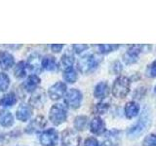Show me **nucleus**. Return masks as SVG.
Returning <instances> with one entry per match:
<instances>
[{
	"instance_id": "nucleus-1",
	"label": "nucleus",
	"mask_w": 156,
	"mask_h": 146,
	"mask_svg": "<svg viewBox=\"0 0 156 146\" xmlns=\"http://www.w3.org/2000/svg\"><path fill=\"white\" fill-rule=\"evenodd\" d=\"M151 123H152V114H151V111L147 107H145L138 122L134 126H132L127 131V135L130 138L139 137L149 128Z\"/></svg>"
},
{
	"instance_id": "nucleus-2",
	"label": "nucleus",
	"mask_w": 156,
	"mask_h": 146,
	"mask_svg": "<svg viewBox=\"0 0 156 146\" xmlns=\"http://www.w3.org/2000/svg\"><path fill=\"white\" fill-rule=\"evenodd\" d=\"M131 91V80L126 76L117 77L111 88L112 95L117 99H124Z\"/></svg>"
},
{
	"instance_id": "nucleus-3",
	"label": "nucleus",
	"mask_w": 156,
	"mask_h": 146,
	"mask_svg": "<svg viewBox=\"0 0 156 146\" xmlns=\"http://www.w3.org/2000/svg\"><path fill=\"white\" fill-rule=\"evenodd\" d=\"M101 58L96 55H86L80 57L77 61V68L83 74L89 73L96 70L101 62Z\"/></svg>"
},
{
	"instance_id": "nucleus-4",
	"label": "nucleus",
	"mask_w": 156,
	"mask_h": 146,
	"mask_svg": "<svg viewBox=\"0 0 156 146\" xmlns=\"http://www.w3.org/2000/svg\"><path fill=\"white\" fill-rule=\"evenodd\" d=\"M49 119L55 126H60L67 119V109L62 103L54 104L49 111Z\"/></svg>"
},
{
	"instance_id": "nucleus-5",
	"label": "nucleus",
	"mask_w": 156,
	"mask_h": 146,
	"mask_svg": "<svg viewBox=\"0 0 156 146\" xmlns=\"http://www.w3.org/2000/svg\"><path fill=\"white\" fill-rule=\"evenodd\" d=\"M83 95L78 89H70L65 95V103L71 109H77L81 106Z\"/></svg>"
},
{
	"instance_id": "nucleus-6",
	"label": "nucleus",
	"mask_w": 156,
	"mask_h": 146,
	"mask_svg": "<svg viewBox=\"0 0 156 146\" xmlns=\"http://www.w3.org/2000/svg\"><path fill=\"white\" fill-rule=\"evenodd\" d=\"M58 133L55 129H48L46 130L42 131L40 134V144L42 146H57L58 142Z\"/></svg>"
},
{
	"instance_id": "nucleus-7",
	"label": "nucleus",
	"mask_w": 156,
	"mask_h": 146,
	"mask_svg": "<svg viewBox=\"0 0 156 146\" xmlns=\"http://www.w3.org/2000/svg\"><path fill=\"white\" fill-rule=\"evenodd\" d=\"M80 135L73 130L67 129L62 133V146H80Z\"/></svg>"
},
{
	"instance_id": "nucleus-8",
	"label": "nucleus",
	"mask_w": 156,
	"mask_h": 146,
	"mask_svg": "<svg viewBox=\"0 0 156 146\" xmlns=\"http://www.w3.org/2000/svg\"><path fill=\"white\" fill-rule=\"evenodd\" d=\"M144 46L141 45H132L129 47V49L127 50V52L123 55V61L125 62V64L131 65L134 64L136 61H139L140 54L141 53V49Z\"/></svg>"
},
{
	"instance_id": "nucleus-9",
	"label": "nucleus",
	"mask_w": 156,
	"mask_h": 146,
	"mask_svg": "<svg viewBox=\"0 0 156 146\" xmlns=\"http://www.w3.org/2000/svg\"><path fill=\"white\" fill-rule=\"evenodd\" d=\"M46 125H47V121L45 119V117L37 116L36 118H34L33 120H31L30 122H29V124L27 126L24 131H26L27 134H29L40 133L41 130H44Z\"/></svg>"
},
{
	"instance_id": "nucleus-10",
	"label": "nucleus",
	"mask_w": 156,
	"mask_h": 146,
	"mask_svg": "<svg viewBox=\"0 0 156 146\" xmlns=\"http://www.w3.org/2000/svg\"><path fill=\"white\" fill-rule=\"evenodd\" d=\"M46 102V94L43 89L37 88L35 91L31 92V96L29 99V105L33 108L40 109Z\"/></svg>"
},
{
	"instance_id": "nucleus-11",
	"label": "nucleus",
	"mask_w": 156,
	"mask_h": 146,
	"mask_svg": "<svg viewBox=\"0 0 156 146\" xmlns=\"http://www.w3.org/2000/svg\"><path fill=\"white\" fill-rule=\"evenodd\" d=\"M67 92V87L63 82H57L52 87L49 88L48 96L52 100H58L65 96Z\"/></svg>"
},
{
	"instance_id": "nucleus-12",
	"label": "nucleus",
	"mask_w": 156,
	"mask_h": 146,
	"mask_svg": "<svg viewBox=\"0 0 156 146\" xmlns=\"http://www.w3.org/2000/svg\"><path fill=\"white\" fill-rule=\"evenodd\" d=\"M41 60L42 57L38 54H33V55L29 56L27 62V68L33 72V74H37V73L41 72Z\"/></svg>"
},
{
	"instance_id": "nucleus-13",
	"label": "nucleus",
	"mask_w": 156,
	"mask_h": 146,
	"mask_svg": "<svg viewBox=\"0 0 156 146\" xmlns=\"http://www.w3.org/2000/svg\"><path fill=\"white\" fill-rule=\"evenodd\" d=\"M90 130L92 134H94L96 135H101L104 134L106 130L104 120L99 116L94 117L90 123Z\"/></svg>"
},
{
	"instance_id": "nucleus-14",
	"label": "nucleus",
	"mask_w": 156,
	"mask_h": 146,
	"mask_svg": "<svg viewBox=\"0 0 156 146\" xmlns=\"http://www.w3.org/2000/svg\"><path fill=\"white\" fill-rule=\"evenodd\" d=\"M32 116V108L29 104L22 103L18 107L16 111V117L17 119L22 122H27L31 118Z\"/></svg>"
},
{
	"instance_id": "nucleus-15",
	"label": "nucleus",
	"mask_w": 156,
	"mask_h": 146,
	"mask_svg": "<svg viewBox=\"0 0 156 146\" xmlns=\"http://www.w3.org/2000/svg\"><path fill=\"white\" fill-rule=\"evenodd\" d=\"M15 64V58L7 51H0V67L3 70L11 69Z\"/></svg>"
},
{
	"instance_id": "nucleus-16",
	"label": "nucleus",
	"mask_w": 156,
	"mask_h": 146,
	"mask_svg": "<svg viewBox=\"0 0 156 146\" xmlns=\"http://www.w3.org/2000/svg\"><path fill=\"white\" fill-rule=\"evenodd\" d=\"M40 82H41V80L38 75L31 74L27 78L26 81L23 82V89L26 90V92H32L33 91H35L37 89L39 85H40Z\"/></svg>"
},
{
	"instance_id": "nucleus-17",
	"label": "nucleus",
	"mask_w": 156,
	"mask_h": 146,
	"mask_svg": "<svg viewBox=\"0 0 156 146\" xmlns=\"http://www.w3.org/2000/svg\"><path fill=\"white\" fill-rule=\"evenodd\" d=\"M109 86L105 81H101L98 83L94 90V96L98 99H104L109 95Z\"/></svg>"
},
{
	"instance_id": "nucleus-18",
	"label": "nucleus",
	"mask_w": 156,
	"mask_h": 146,
	"mask_svg": "<svg viewBox=\"0 0 156 146\" xmlns=\"http://www.w3.org/2000/svg\"><path fill=\"white\" fill-rule=\"evenodd\" d=\"M140 105L136 101H129L127 102L124 107V114L126 118L128 119H134L140 114Z\"/></svg>"
},
{
	"instance_id": "nucleus-19",
	"label": "nucleus",
	"mask_w": 156,
	"mask_h": 146,
	"mask_svg": "<svg viewBox=\"0 0 156 146\" xmlns=\"http://www.w3.org/2000/svg\"><path fill=\"white\" fill-rule=\"evenodd\" d=\"M41 67L47 71H55L58 69V64L56 58L51 55H47L42 57Z\"/></svg>"
},
{
	"instance_id": "nucleus-20",
	"label": "nucleus",
	"mask_w": 156,
	"mask_h": 146,
	"mask_svg": "<svg viewBox=\"0 0 156 146\" xmlns=\"http://www.w3.org/2000/svg\"><path fill=\"white\" fill-rule=\"evenodd\" d=\"M14 124V116L6 109L0 110V126L3 128H10Z\"/></svg>"
},
{
	"instance_id": "nucleus-21",
	"label": "nucleus",
	"mask_w": 156,
	"mask_h": 146,
	"mask_svg": "<svg viewBox=\"0 0 156 146\" xmlns=\"http://www.w3.org/2000/svg\"><path fill=\"white\" fill-rule=\"evenodd\" d=\"M17 103V96L14 92H8L0 99V106L1 107H11Z\"/></svg>"
},
{
	"instance_id": "nucleus-22",
	"label": "nucleus",
	"mask_w": 156,
	"mask_h": 146,
	"mask_svg": "<svg viewBox=\"0 0 156 146\" xmlns=\"http://www.w3.org/2000/svg\"><path fill=\"white\" fill-rule=\"evenodd\" d=\"M73 64H74V57H73L72 55L67 53L65 54V55H62L61 61H60V65L63 71L73 68Z\"/></svg>"
},
{
	"instance_id": "nucleus-23",
	"label": "nucleus",
	"mask_w": 156,
	"mask_h": 146,
	"mask_svg": "<svg viewBox=\"0 0 156 146\" xmlns=\"http://www.w3.org/2000/svg\"><path fill=\"white\" fill-rule=\"evenodd\" d=\"M27 63L24 61H19L14 68V75L17 79H23L27 75Z\"/></svg>"
},
{
	"instance_id": "nucleus-24",
	"label": "nucleus",
	"mask_w": 156,
	"mask_h": 146,
	"mask_svg": "<svg viewBox=\"0 0 156 146\" xmlns=\"http://www.w3.org/2000/svg\"><path fill=\"white\" fill-rule=\"evenodd\" d=\"M73 125H74V128L77 130H84L86 129V127L88 125V117L84 116V115H80L77 116L74 119V122H73Z\"/></svg>"
},
{
	"instance_id": "nucleus-25",
	"label": "nucleus",
	"mask_w": 156,
	"mask_h": 146,
	"mask_svg": "<svg viewBox=\"0 0 156 146\" xmlns=\"http://www.w3.org/2000/svg\"><path fill=\"white\" fill-rule=\"evenodd\" d=\"M63 79H65L66 82L69 83V84H73V83H75L77 81V79H78L77 71L74 69V68H71V69L63 71Z\"/></svg>"
},
{
	"instance_id": "nucleus-26",
	"label": "nucleus",
	"mask_w": 156,
	"mask_h": 146,
	"mask_svg": "<svg viewBox=\"0 0 156 146\" xmlns=\"http://www.w3.org/2000/svg\"><path fill=\"white\" fill-rule=\"evenodd\" d=\"M119 47H120L119 45H113V44H102V45L98 46V49H99V52L101 54L106 55V54L116 51Z\"/></svg>"
},
{
	"instance_id": "nucleus-27",
	"label": "nucleus",
	"mask_w": 156,
	"mask_h": 146,
	"mask_svg": "<svg viewBox=\"0 0 156 146\" xmlns=\"http://www.w3.org/2000/svg\"><path fill=\"white\" fill-rule=\"evenodd\" d=\"M10 86V78L4 72H0V92H5Z\"/></svg>"
},
{
	"instance_id": "nucleus-28",
	"label": "nucleus",
	"mask_w": 156,
	"mask_h": 146,
	"mask_svg": "<svg viewBox=\"0 0 156 146\" xmlns=\"http://www.w3.org/2000/svg\"><path fill=\"white\" fill-rule=\"evenodd\" d=\"M109 109V104L106 103V102H99L98 104H96L95 106V112L97 114H105L107 112V110Z\"/></svg>"
},
{
	"instance_id": "nucleus-29",
	"label": "nucleus",
	"mask_w": 156,
	"mask_h": 146,
	"mask_svg": "<svg viewBox=\"0 0 156 146\" xmlns=\"http://www.w3.org/2000/svg\"><path fill=\"white\" fill-rule=\"evenodd\" d=\"M143 146H156V134H149L143 140Z\"/></svg>"
},
{
	"instance_id": "nucleus-30",
	"label": "nucleus",
	"mask_w": 156,
	"mask_h": 146,
	"mask_svg": "<svg viewBox=\"0 0 156 146\" xmlns=\"http://www.w3.org/2000/svg\"><path fill=\"white\" fill-rule=\"evenodd\" d=\"M146 75L150 78L156 77V60L153 62H151L149 65H147V68H146Z\"/></svg>"
},
{
	"instance_id": "nucleus-31",
	"label": "nucleus",
	"mask_w": 156,
	"mask_h": 146,
	"mask_svg": "<svg viewBox=\"0 0 156 146\" xmlns=\"http://www.w3.org/2000/svg\"><path fill=\"white\" fill-rule=\"evenodd\" d=\"M88 48H89V46L83 45V44H75V45H72L73 52L76 53V54H80L82 52H84V51L87 50Z\"/></svg>"
},
{
	"instance_id": "nucleus-32",
	"label": "nucleus",
	"mask_w": 156,
	"mask_h": 146,
	"mask_svg": "<svg viewBox=\"0 0 156 146\" xmlns=\"http://www.w3.org/2000/svg\"><path fill=\"white\" fill-rule=\"evenodd\" d=\"M111 69H112V72L115 73V74H119V73L122 71V69H123V67H122V64L120 63V61H114L113 63H112Z\"/></svg>"
},
{
	"instance_id": "nucleus-33",
	"label": "nucleus",
	"mask_w": 156,
	"mask_h": 146,
	"mask_svg": "<svg viewBox=\"0 0 156 146\" xmlns=\"http://www.w3.org/2000/svg\"><path fill=\"white\" fill-rule=\"evenodd\" d=\"M84 146H100V143H99V141H98V139L95 137H88L85 140Z\"/></svg>"
},
{
	"instance_id": "nucleus-34",
	"label": "nucleus",
	"mask_w": 156,
	"mask_h": 146,
	"mask_svg": "<svg viewBox=\"0 0 156 146\" xmlns=\"http://www.w3.org/2000/svg\"><path fill=\"white\" fill-rule=\"evenodd\" d=\"M63 48V45L62 44H53L51 45V50L54 52V53H60Z\"/></svg>"
},
{
	"instance_id": "nucleus-35",
	"label": "nucleus",
	"mask_w": 156,
	"mask_h": 146,
	"mask_svg": "<svg viewBox=\"0 0 156 146\" xmlns=\"http://www.w3.org/2000/svg\"><path fill=\"white\" fill-rule=\"evenodd\" d=\"M101 146H115V144L112 142L110 139H106L101 144Z\"/></svg>"
},
{
	"instance_id": "nucleus-36",
	"label": "nucleus",
	"mask_w": 156,
	"mask_h": 146,
	"mask_svg": "<svg viewBox=\"0 0 156 146\" xmlns=\"http://www.w3.org/2000/svg\"><path fill=\"white\" fill-rule=\"evenodd\" d=\"M6 135H7V134H5L0 133V142H2V141H4V140H5V138L7 137Z\"/></svg>"
},
{
	"instance_id": "nucleus-37",
	"label": "nucleus",
	"mask_w": 156,
	"mask_h": 146,
	"mask_svg": "<svg viewBox=\"0 0 156 146\" xmlns=\"http://www.w3.org/2000/svg\"><path fill=\"white\" fill-rule=\"evenodd\" d=\"M154 92H156V86H155V87H154Z\"/></svg>"
}]
</instances>
